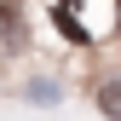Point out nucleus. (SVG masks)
Wrapping results in <instances>:
<instances>
[{"instance_id": "obj_1", "label": "nucleus", "mask_w": 121, "mask_h": 121, "mask_svg": "<svg viewBox=\"0 0 121 121\" xmlns=\"http://www.w3.org/2000/svg\"><path fill=\"white\" fill-rule=\"evenodd\" d=\"M52 23H58V29L69 35V46H92V29L81 23V12H75L69 0H52Z\"/></svg>"}, {"instance_id": "obj_2", "label": "nucleus", "mask_w": 121, "mask_h": 121, "mask_svg": "<svg viewBox=\"0 0 121 121\" xmlns=\"http://www.w3.org/2000/svg\"><path fill=\"white\" fill-rule=\"evenodd\" d=\"M104 110H110V115H121V81H110V86H104Z\"/></svg>"}]
</instances>
